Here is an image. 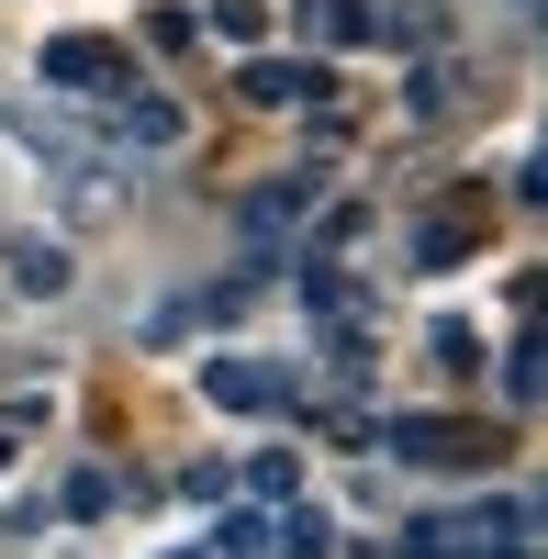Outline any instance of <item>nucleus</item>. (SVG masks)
I'll use <instances>...</instances> for the list:
<instances>
[{"mask_svg":"<svg viewBox=\"0 0 548 559\" xmlns=\"http://www.w3.org/2000/svg\"><path fill=\"white\" fill-rule=\"evenodd\" d=\"M381 448H392V459H437V471H470V459H492V437L460 426V414H392Z\"/></svg>","mask_w":548,"mask_h":559,"instance_id":"obj_1","label":"nucleus"},{"mask_svg":"<svg viewBox=\"0 0 548 559\" xmlns=\"http://www.w3.org/2000/svg\"><path fill=\"white\" fill-rule=\"evenodd\" d=\"M202 392H213L224 414H291V403H302V381H281L269 358H202Z\"/></svg>","mask_w":548,"mask_h":559,"instance_id":"obj_2","label":"nucleus"},{"mask_svg":"<svg viewBox=\"0 0 548 559\" xmlns=\"http://www.w3.org/2000/svg\"><path fill=\"white\" fill-rule=\"evenodd\" d=\"M313 202H325L313 179H258V191L236 202V236H247V247H281V236H302V224H313Z\"/></svg>","mask_w":548,"mask_h":559,"instance_id":"obj_3","label":"nucleus"},{"mask_svg":"<svg viewBox=\"0 0 548 559\" xmlns=\"http://www.w3.org/2000/svg\"><path fill=\"white\" fill-rule=\"evenodd\" d=\"M102 134H134V146H179L191 134V112L157 102V90H123V68L102 79Z\"/></svg>","mask_w":548,"mask_h":559,"instance_id":"obj_4","label":"nucleus"},{"mask_svg":"<svg viewBox=\"0 0 548 559\" xmlns=\"http://www.w3.org/2000/svg\"><path fill=\"white\" fill-rule=\"evenodd\" d=\"M236 102L291 112V102H336V79H325V68H302V57H247V68H236Z\"/></svg>","mask_w":548,"mask_h":559,"instance_id":"obj_5","label":"nucleus"},{"mask_svg":"<svg viewBox=\"0 0 548 559\" xmlns=\"http://www.w3.org/2000/svg\"><path fill=\"white\" fill-rule=\"evenodd\" d=\"M123 57H112V45L102 34H57V45H45V79H57V90H102Z\"/></svg>","mask_w":548,"mask_h":559,"instance_id":"obj_6","label":"nucleus"},{"mask_svg":"<svg viewBox=\"0 0 548 559\" xmlns=\"http://www.w3.org/2000/svg\"><path fill=\"white\" fill-rule=\"evenodd\" d=\"M0 269H12V292H34V302L68 292V247H57V236H12V258H0Z\"/></svg>","mask_w":548,"mask_h":559,"instance_id":"obj_7","label":"nucleus"},{"mask_svg":"<svg viewBox=\"0 0 548 559\" xmlns=\"http://www.w3.org/2000/svg\"><path fill=\"white\" fill-rule=\"evenodd\" d=\"M403 112H415V123H437V112H460V68H415V79H403Z\"/></svg>","mask_w":548,"mask_h":559,"instance_id":"obj_8","label":"nucleus"},{"mask_svg":"<svg viewBox=\"0 0 548 559\" xmlns=\"http://www.w3.org/2000/svg\"><path fill=\"white\" fill-rule=\"evenodd\" d=\"M302 302L347 324V313H358V280H347V269H325V258H302Z\"/></svg>","mask_w":548,"mask_h":559,"instance_id":"obj_9","label":"nucleus"},{"mask_svg":"<svg viewBox=\"0 0 548 559\" xmlns=\"http://www.w3.org/2000/svg\"><path fill=\"white\" fill-rule=\"evenodd\" d=\"M325 45H381V12L370 0H325Z\"/></svg>","mask_w":548,"mask_h":559,"instance_id":"obj_10","label":"nucleus"},{"mask_svg":"<svg viewBox=\"0 0 548 559\" xmlns=\"http://www.w3.org/2000/svg\"><path fill=\"white\" fill-rule=\"evenodd\" d=\"M213 34H224V45H258V34H269V0H213Z\"/></svg>","mask_w":548,"mask_h":559,"instance_id":"obj_11","label":"nucleus"},{"mask_svg":"<svg viewBox=\"0 0 548 559\" xmlns=\"http://www.w3.org/2000/svg\"><path fill=\"white\" fill-rule=\"evenodd\" d=\"M213 559H269V526H258V515H224V526H213Z\"/></svg>","mask_w":548,"mask_h":559,"instance_id":"obj_12","label":"nucleus"},{"mask_svg":"<svg viewBox=\"0 0 548 559\" xmlns=\"http://www.w3.org/2000/svg\"><path fill=\"white\" fill-rule=\"evenodd\" d=\"M291 481H302L291 459H247V492H258V503H291Z\"/></svg>","mask_w":548,"mask_h":559,"instance_id":"obj_13","label":"nucleus"},{"mask_svg":"<svg viewBox=\"0 0 548 559\" xmlns=\"http://www.w3.org/2000/svg\"><path fill=\"white\" fill-rule=\"evenodd\" d=\"M537 392H548V369H537V347H515L504 358V403H537Z\"/></svg>","mask_w":548,"mask_h":559,"instance_id":"obj_14","label":"nucleus"},{"mask_svg":"<svg viewBox=\"0 0 548 559\" xmlns=\"http://www.w3.org/2000/svg\"><path fill=\"white\" fill-rule=\"evenodd\" d=\"M68 515H112V471H79L68 481Z\"/></svg>","mask_w":548,"mask_h":559,"instance_id":"obj_15","label":"nucleus"},{"mask_svg":"<svg viewBox=\"0 0 548 559\" xmlns=\"http://www.w3.org/2000/svg\"><path fill=\"white\" fill-rule=\"evenodd\" d=\"M0 471H12V437H0Z\"/></svg>","mask_w":548,"mask_h":559,"instance_id":"obj_16","label":"nucleus"},{"mask_svg":"<svg viewBox=\"0 0 548 559\" xmlns=\"http://www.w3.org/2000/svg\"><path fill=\"white\" fill-rule=\"evenodd\" d=\"M179 559H202V548H179Z\"/></svg>","mask_w":548,"mask_h":559,"instance_id":"obj_17","label":"nucleus"}]
</instances>
